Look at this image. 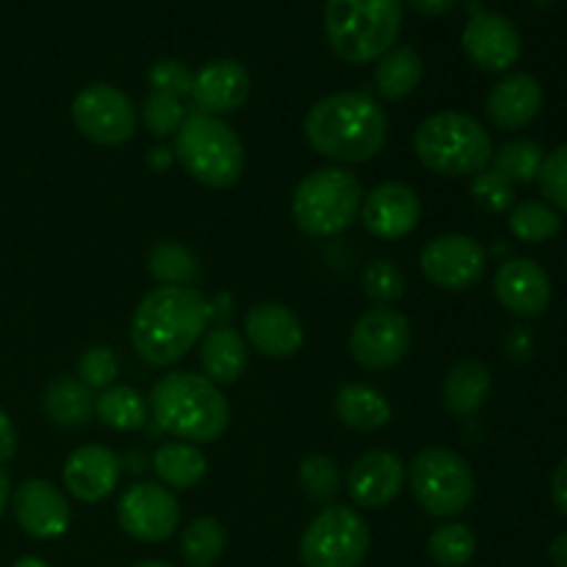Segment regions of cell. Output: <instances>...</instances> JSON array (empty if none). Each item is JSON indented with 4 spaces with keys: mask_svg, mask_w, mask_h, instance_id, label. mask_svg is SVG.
I'll list each match as a JSON object with an SVG mask.
<instances>
[{
    "mask_svg": "<svg viewBox=\"0 0 567 567\" xmlns=\"http://www.w3.org/2000/svg\"><path fill=\"white\" fill-rule=\"evenodd\" d=\"M172 153L194 181L208 188H230L244 175L241 138L219 116L188 111Z\"/></svg>",
    "mask_w": 567,
    "mask_h": 567,
    "instance_id": "obj_6",
    "label": "cell"
},
{
    "mask_svg": "<svg viewBox=\"0 0 567 567\" xmlns=\"http://www.w3.org/2000/svg\"><path fill=\"white\" fill-rule=\"evenodd\" d=\"M227 548V532L210 515L192 520L181 537V554L188 567H210L221 559Z\"/></svg>",
    "mask_w": 567,
    "mask_h": 567,
    "instance_id": "obj_30",
    "label": "cell"
},
{
    "mask_svg": "<svg viewBox=\"0 0 567 567\" xmlns=\"http://www.w3.org/2000/svg\"><path fill=\"white\" fill-rule=\"evenodd\" d=\"M147 81L153 86V92L172 94V97H186L192 92L194 72L175 59H161L150 66Z\"/></svg>",
    "mask_w": 567,
    "mask_h": 567,
    "instance_id": "obj_41",
    "label": "cell"
},
{
    "mask_svg": "<svg viewBox=\"0 0 567 567\" xmlns=\"http://www.w3.org/2000/svg\"><path fill=\"white\" fill-rule=\"evenodd\" d=\"M249 89H252V81H249L247 66L233 59H216L194 72L188 97L199 114L225 116L247 103Z\"/></svg>",
    "mask_w": 567,
    "mask_h": 567,
    "instance_id": "obj_18",
    "label": "cell"
},
{
    "mask_svg": "<svg viewBox=\"0 0 567 567\" xmlns=\"http://www.w3.org/2000/svg\"><path fill=\"white\" fill-rule=\"evenodd\" d=\"M493 291H496L502 308L520 319H535V316L546 313L548 302H551V280H548L546 269L532 258H513L498 266Z\"/></svg>",
    "mask_w": 567,
    "mask_h": 567,
    "instance_id": "obj_20",
    "label": "cell"
},
{
    "mask_svg": "<svg viewBox=\"0 0 567 567\" xmlns=\"http://www.w3.org/2000/svg\"><path fill=\"white\" fill-rule=\"evenodd\" d=\"M155 424L183 443H216L230 424V404L216 382L194 371H172L150 391Z\"/></svg>",
    "mask_w": 567,
    "mask_h": 567,
    "instance_id": "obj_3",
    "label": "cell"
},
{
    "mask_svg": "<svg viewBox=\"0 0 567 567\" xmlns=\"http://www.w3.org/2000/svg\"><path fill=\"white\" fill-rule=\"evenodd\" d=\"M509 230L518 241L526 244H543L551 241L563 230V219H559L557 208L537 199H526V203L515 205L509 214Z\"/></svg>",
    "mask_w": 567,
    "mask_h": 567,
    "instance_id": "obj_32",
    "label": "cell"
},
{
    "mask_svg": "<svg viewBox=\"0 0 567 567\" xmlns=\"http://www.w3.org/2000/svg\"><path fill=\"white\" fill-rule=\"evenodd\" d=\"M551 498L559 507V513L567 515V457L554 468L551 476Z\"/></svg>",
    "mask_w": 567,
    "mask_h": 567,
    "instance_id": "obj_43",
    "label": "cell"
},
{
    "mask_svg": "<svg viewBox=\"0 0 567 567\" xmlns=\"http://www.w3.org/2000/svg\"><path fill=\"white\" fill-rule=\"evenodd\" d=\"M457 3L460 0H408L410 9L424 17H443L452 9H457Z\"/></svg>",
    "mask_w": 567,
    "mask_h": 567,
    "instance_id": "obj_44",
    "label": "cell"
},
{
    "mask_svg": "<svg viewBox=\"0 0 567 567\" xmlns=\"http://www.w3.org/2000/svg\"><path fill=\"white\" fill-rule=\"evenodd\" d=\"M305 138L319 155L341 164H365L388 142V114L363 92H336L305 116Z\"/></svg>",
    "mask_w": 567,
    "mask_h": 567,
    "instance_id": "obj_2",
    "label": "cell"
},
{
    "mask_svg": "<svg viewBox=\"0 0 567 567\" xmlns=\"http://www.w3.org/2000/svg\"><path fill=\"white\" fill-rule=\"evenodd\" d=\"M471 197L487 214H504L515 203V186L493 166L471 177Z\"/></svg>",
    "mask_w": 567,
    "mask_h": 567,
    "instance_id": "obj_39",
    "label": "cell"
},
{
    "mask_svg": "<svg viewBox=\"0 0 567 567\" xmlns=\"http://www.w3.org/2000/svg\"><path fill=\"white\" fill-rule=\"evenodd\" d=\"M363 197V186L352 172L338 166L316 169L293 192V221L310 238H336L360 219Z\"/></svg>",
    "mask_w": 567,
    "mask_h": 567,
    "instance_id": "obj_7",
    "label": "cell"
},
{
    "mask_svg": "<svg viewBox=\"0 0 567 567\" xmlns=\"http://www.w3.org/2000/svg\"><path fill=\"white\" fill-rule=\"evenodd\" d=\"M244 332L255 352H260L264 358H293L305 347L302 321L280 302L252 305L244 316Z\"/></svg>",
    "mask_w": 567,
    "mask_h": 567,
    "instance_id": "obj_21",
    "label": "cell"
},
{
    "mask_svg": "<svg viewBox=\"0 0 567 567\" xmlns=\"http://www.w3.org/2000/svg\"><path fill=\"white\" fill-rule=\"evenodd\" d=\"M133 567H175V565H169V563H138Z\"/></svg>",
    "mask_w": 567,
    "mask_h": 567,
    "instance_id": "obj_49",
    "label": "cell"
},
{
    "mask_svg": "<svg viewBox=\"0 0 567 567\" xmlns=\"http://www.w3.org/2000/svg\"><path fill=\"white\" fill-rule=\"evenodd\" d=\"M413 341V327L396 308H371L349 332L352 360L365 371H388L404 360Z\"/></svg>",
    "mask_w": 567,
    "mask_h": 567,
    "instance_id": "obj_11",
    "label": "cell"
},
{
    "mask_svg": "<svg viewBox=\"0 0 567 567\" xmlns=\"http://www.w3.org/2000/svg\"><path fill=\"white\" fill-rule=\"evenodd\" d=\"M188 116V109L181 97H172L164 92H150L142 105V122L153 136L169 138L181 131L183 120Z\"/></svg>",
    "mask_w": 567,
    "mask_h": 567,
    "instance_id": "obj_36",
    "label": "cell"
},
{
    "mask_svg": "<svg viewBox=\"0 0 567 567\" xmlns=\"http://www.w3.org/2000/svg\"><path fill=\"white\" fill-rule=\"evenodd\" d=\"M72 122L89 142L100 147H120L136 133L138 114L122 89L92 83L72 100Z\"/></svg>",
    "mask_w": 567,
    "mask_h": 567,
    "instance_id": "obj_10",
    "label": "cell"
},
{
    "mask_svg": "<svg viewBox=\"0 0 567 567\" xmlns=\"http://www.w3.org/2000/svg\"><path fill=\"white\" fill-rule=\"evenodd\" d=\"M94 402H97L94 391L78 377H59L44 391V415L61 430H78L92 421Z\"/></svg>",
    "mask_w": 567,
    "mask_h": 567,
    "instance_id": "obj_26",
    "label": "cell"
},
{
    "mask_svg": "<svg viewBox=\"0 0 567 567\" xmlns=\"http://www.w3.org/2000/svg\"><path fill=\"white\" fill-rule=\"evenodd\" d=\"M147 269L164 286H192L199 277V264L192 249L177 241H158L147 255Z\"/></svg>",
    "mask_w": 567,
    "mask_h": 567,
    "instance_id": "obj_31",
    "label": "cell"
},
{
    "mask_svg": "<svg viewBox=\"0 0 567 567\" xmlns=\"http://www.w3.org/2000/svg\"><path fill=\"white\" fill-rule=\"evenodd\" d=\"M408 471L399 454L388 449L360 454L347 474V491L358 507L382 509L402 493Z\"/></svg>",
    "mask_w": 567,
    "mask_h": 567,
    "instance_id": "obj_17",
    "label": "cell"
},
{
    "mask_svg": "<svg viewBox=\"0 0 567 567\" xmlns=\"http://www.w3.org/2000/svg\"><path fill=\"white\" fill-rule=\"evenodd\" d=\"M408 482L419 507L432 518H454L465 513L476 496L471 465L457 452L443 446H430L415 454Z\"/></svg>",
    "mask_w": 567,
    "mask_h": 567,
    "instance_id": "obj_8",
    "label": "cell"
},
{
    "mask_svg": "<svg viewBox=\"0 0 567 567\" xmlns=\"http://www.w3.org/2000/svg\"><path fill=\"white\" fill-rule=\"evenodd\" d=\"M543 147L535 138H513V142H504L502 147L493 153V169L502 172L509 183H532L537 181V172L543 164Z\"/></svg>",
    "mask_w": 567,
    "mask_h": 567,
    "instance_id": "obj_33",
    "label": "cell"
},
{
    "mask_svg": "<svg viewBox=\"0 0 567 567\" xmlns=\"http://www.w3.org/2000/svg\"><path fill=\"white\" fill-rule=\"evenodd\" d=\"M210 305L192 286H158L136 305L131 319V343L150 365L177 363L203 338Z\"/></svg>",
    "mask_w": 567,
    "mask_h": 567,
    "instance_id": "obj_1",
    "label": "cell"
},
{
    "mask_svg": "<svg viewBox=\"0 0 567 567\" xmlns=\"http://www.w3.org/2000/svg\"><path fill=\"white\" fill-rule=\"evenodd\" d=\"M122 532L138 543H164L181 526V504L175 493L155 482H136L116 504Z\"/></svg>",
    "mask_w": 567,
    "mask_h": 567,
    "instance_id": "obj_12",
    "label": "cell"
},
{
    "mask_svg": "<svg viewBox=\"0 0 567 567\" xmlns=\"http://www.w3.org/2000/svg\"><path fill=\"white\" fill-rule=\"evenodd\" d=\"M493 377L482 360H460L443 380V404L457 419L480 413L491 396Z\"/></svg>",
    "mask_w": 567,
    "mask_h": 567,
    "instance_id": "obj_24",
    "label": "cell"
},
{
    "mask_svg": "<svg viewBox=\"0 0 567 567\" xmlns=\"http://www.w3.org/2000/svg\"><path fill=\"white\" fill-rule=\"evenodd\" d=\"M336 415L354 432H377L391 421L393 410L385 393L363 382H349L336 393Z\"/></svg>",
    "mask_w": 567,
    "mask_h": 567,
    "instance_id": "obj_25",
    "label": "cell"
},
{
    "mask_svg": "<svg viewBox=\"0 0 567 567\" xmlns=\"http://www.w3.org/2000/svg\"><path fill=\"white\" fill-rule=\"evenodd\" d=\"M371 546L363 515L343 504H327L308 524L299 540L305 567H360Z\"/></svg>",
    "mask_w": 567,
    "mask_h": 567,
    "instance_id": "obj_9",
    "label": "cell"
},
{
    "mask_svg": "<svg viewBox=\"0 0 567 567\" xmlns=\"http://www.w3.org/2000/svg\"><path fill=\"white\" fill-rule=\"evenodd\" d=\"M172 161H175V153H172L169 147H153V150H150V155H147L150 169H155V172L169 169Z\"/></svg>",
    "mask_w": 567,
    "mask_h": 567,
    "instance_id": "obj_45",
    "label": "cell"
},
{
    "mask_svg": "<svg viewBox=\"0 0 567 567\" xmlns=\"http://www.w3.org/2000/svg\"><path fill=\"white\" fill-rule=\"evenodd\" d=\"M122 476V460L111 452L109 446L100 443H86L78 446L66 457L61 480L70 496H75L83 504H100L116 491Z\"/></svg>",
    "mask_w": 567,
    "mask_h": 567,
    "instance_id": "obj_19",
    "label": "cell"
},
{
    "mask_svg": "<svg viewBox=\"0 0 567 567\" xmlns=\"http://www.w3.org/2000/svg\"><path fill=\"white\" fill-rule=\"evenodd\" d=\"M11 509L25 535L37 540H55L70 529V502L55 485L44 480H25L11 496Z\"/></svg>",
    "mask_w": 567,
    "mask_h": 567,
    "instance_id": "obj_16",
    "label": "cell"
},
{
    "mask_svg": "<svg viewBox=\"0 0 567 567\" xmlns=\"http://www.w3.org/2000/svg\"><path fill=\"white\" fill-rule=\"evenodd\" d=\"M424 78V61L413 48L402 44V48H391L374 70V86L380 97L385 100H404L421 86Z\"/></svg>",
    "mask_w": 567,
    "mask_h": 567,
    "instance_id": "obj_28",
    "label": "cell"
},
{
    "mask_svg": "<svg viewBox=\"0 0 567 567\" xmlns=\"http://www.w3.org/2000/svg\"><path fill=\"white\" fill-rule=\"evenodd\" d=\"M430 557L441 567H465L476 557V535L465 524H443L430 537Z\"/></svg>",
    "mask_w": 567,
    "mask_h": 567,
    "instance_id": "obj_35",
    "label": "cell"
},
{
    "mask_svg": "<svg viewBox=\"0 0 567 567\" xmlns=\"http://www.w3.org/2000/svg\"><path fill=\"white\" fill-rule=\"evenodd\" d=\"M548 554H551V563L557 567H567V532H563L559 537H554L551 548H548Z\"/></svg>",
    "mask_w": 567,
    "mask_h": 567,
    "instance_id": "obj_46",
    "label": "cell"
},
{
    "mask_svg": "<svg viewBox=\"0 0 567 567\" xmlns=\"http://www.w3.org/2000/svg\"><path fill=\"white\" fill-rule=\"evenodd\" d=\"M153 468L158 474L161 485L175 491H192L208 474V460L199 452L194 443L172 441L164 443L158 452L153 454Z\"/></svg>",
    "mask_w": 567,
    "mask_h": 567,
    "instance_id": "obj_27",
    "label": "cell"
},
{
    "mask_svg": "<svg viewBox=\"0 0 567 567\" xmlns=\"http://www.w3.org/2000/svg\"><path fill=\"white\" fill-rule=\"evenodd\" d=\"M487 255L476 238L463 233L437 236L421 249V275L443 291H468L485 275Z\"/></svg>",
    "mask_w": 567,
    "mask_h": 567,
    "instance_id": "obj_13",
    "label": "cell"
},
{
    "mask_svg": "<svg viewBox=\"0 0 567 567\" xmlns=\"http://www.w3.org/2000/svg\"><path fill=\"white\" fill-rule=\"evenodd\" d=\"M463 50L482 72H507L524 53L520 33L507 17L476 11L463 31Z\"/></svg>",
    "mask_w": 567,
    "mask_h": 567,
    "instance_id": "obj_15",
    "label": "cell"
},
{
    "mask_svg": "<svg viewBox=\"0 0 567 567\" xmlns=\"http://www.w3.org/2000/svg\"><path fill=\"white\" fill-rule=\"evenodd\" d=\"M75 374L78 380L86 388H92V391H105V388L114 385V380L120 377V360H116L111 347L94 343V347L83 349L81 352Z\"/></svg>",
    "mask_w": 567,
    "mask_h": 567,
    "instance_id": "obj_37",
    "label": "cell"
},
{
    "mask_svg": "<svg viewBox=\"0 0 567 567\" xmlns=\"http://www.w3.org/2000/svg\"><path fill=\"white\" fill-rule=\"evenodd\" d=\"M14 567H48V565H44L42 559H37V557H22Z\"/></svg>",
    "mask_w": 567,
    "mask_h": 567,
    "instance_id": "obj_48",
    "label": "cell"
},
{
    "mask_svg": "<svg viewBox=\"0 0 567 567\" xmlns=\"http://www.w3.org/2000/svg\"><path fill=\"white\" fill-rule=\"evenodd\" d=\"M537 183H540L543 197L551 203V208L567 210V144H559L543 158Z\"/></svg>",
    "mask_w": 567,
    "mask_h": 567,
    "instance_id": "obj_40",
    "label": "cell"
},
{
    "mask_svg": "<svg viewBox=\"0 0 567 567\" xmlns=\"http://www.w3.org/2000/svg\"><path fill=\"white\" fill-rule=\"evenodd\" d=\"M543 109V86L529 72H513L491 89L485 114L502 131H520L532 125Z\"/></svg>",
    "mask_w": 567,
    "mask_h": 567,
    "instance_id": "obj_22",
    "label": "cell"
},
{
    "mask_svg": "<svg viewBox=\"0 0 567 567\" xmlns=\"http://www.w3.org/2000/svg\"><path fill=\"white\" fill-rule=\"evenodd\" d=\"M94 415L103 421L109 430L131 432L142 430L150 419V404L136 388L111 385L94 402Z\"/></svg>",
    "mask_w": 567,
    "mask_h": 567,
    "instance_id": "obj_29",
    "label": "cell"
},
{
    "mask_svg": "<svg viewBox=\"0 0 567 567\" xmlns=\"http://www.w3.org/2000/svg\"><path fill=\"white\" fill-rule=\"evenodd\" d=\"M415 155L441 177H474L493 161V138L480 120L463 111H437L426 116L413 138Z\"/></svg>",
    "mask_w": 567,
    "mask_h": 567,
    "instance_id": "obj_5",
    "label": "cell"
},
{
    "mask_svg": "<svg viewBox=\"0 0 567 567\" xmlns=\"http://www.w3.org/2000/svg\"><path fill=\"white\" fill-rule=\"evenodd\" d=\"M17 454V426L6 410H0V463H9Z\"/></svg>",
    "mask_w": 567,
    "mask_h": 567,
    "instance_id": "obj_42",
    "label": "cell"
},
{
    "mask_svg": "<svg viewBox=\"0 0 567 567\" xmlns=\"http://www.w3.org/2000/svg\"><path fill=\"white\" fill-rule=\"evenodd\" d=\"M297 480L305 496L316 504H324V507L336 502L338 493H341L343 487L341 468H338L336 460L327 457V454H310V457H305L302 463H299Z\"/></svg>",
    "mask_w": 567,
    "mask_h": 567,
    "instance_id": "obj_34",
    "label": "cell"
},
{
    "mask_svg": "<svg viewBox=\"0 0 567 567\" xmlns=\"http://www.w3.org/2000/svg\"><path fill=\"white\" fill-rule=\"evenodd\" d=\"M404 0H327L324 31L338 59L349 64L380 61L402 33Z\"/></svg>",
    "mask_w": 567,
    "mask_h": 567,
    "instance_id": "obj_4",
    "label": "cell"
},
{
    "mask_svg": "<svg viewBox=\"0 0 567 567\" xmlns=\"http://www.w3.org/2000/svg\"><path fill=\"white\" fill-rule=\"evenodd\" d=\"M360 221L380 241H399L421 221V199L408 183L388 181L371 188L360 205Z\"/></svg>",
    "mask_w": 567,
    "mask_h": 567,
    "instance_id": "obj_14",
    "label": "cell"
},
{
    "mask_svg": "<svg viewBox=\"0 0 567 567\" xmlns=\"http://www.w3.org/2000/svg\"><path fill=\"white\" fill-rule=\"evenodd\" d=\"M199 363H203L205 377L216 385H233L241 380L247 371L249 352L244 338L233 327L219 324L205 332L203 347H199Z\"/></svg>",
    "mask_w": 567,
    "mask_h": 567,
    "instance_id": "obj_23",
    "label": "cell"
},
{
    "mask_svg": "<svg viewBox=\"0 0 567 567\" xmlns=\"http://www.w3.org/2000/svg\"><path fill=\"white\" fill-rule=\"evenodd\" d=\"M6 504H9V474L0 468V515H3Z\"/></svg>",
    "mask_w": 567,
    "mask_h": 567,
    "instance_id": "obj_47",
    "label": "cell"
},
{
    "mask_svg": "<svg viewBox=\"0 0 567 567\" xmlns=\"http://www.w3.org/2000/svg\"><path fill=\"white\" fill-rule=\"evenodd\" d=\"M363 291L371 302H377L380 308L399 302L404 293V275L393 260H374V264L365 266L363 271Z\"/></svg>",
    "mask_w": 567,
    "mask_h": 567,
    "instance_id": "obj_38",
    "label": "cell"
}]
</instances>
